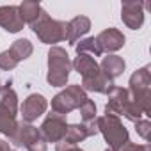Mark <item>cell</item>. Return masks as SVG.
Returning <instances> with one entry per match:
<instances>
[{
    "label": "cell",
    "instance_id": "6da1fadb",
    "mask_svg": "<svg viewBox=\"0 0 151 151\" xmlns=\"http://www.w3.org/2000/svg\"><path fill=\"white\" fill-rule=\"evenodd\" d=\"M128 94L132 101H135L144 116H151V73L149 66L137 69L130 78Z\"/></svg>",
    "mask_w": 151,
    "mask_h": 151
},
{
    "label": "cell",
    "instance_id": "7a4b0ae2",
    "mask_svg": "<svg viewBox=\"0 0 151 151\" xmlns=\"http://www.w3.org/2000/svg\"><path fill=\"white\" fill-rule=\"evenodd\" d=\"M71 68L73 66H71L68 52L60 46H52L48 52V75H46L48 84L53 87L66 86Z\"/></svg>",
    "mask_w": 151,
    "mask_h": 151
},
{
    "label": "cell",
    "instance_id": "3957f363",
    "mask_svg": "<svg viewBox=\"0 0 151 151\" xmlns=\"http://www.w3.org/2000/svg\"><path fill=\"white\" fill-rule=\"evenodd\" d=\"M98 130L103 133V137L109 144V149H112V151H119L124 144L130 142L128 132L123 126L119 116L105 114V116L98 117Z\"/></svg>",
    "mask_w": 151,
    "mask_h": 151
},
{
    "label": "cell",
    "instance_id": "277c9868",
    "mask_svg": "<svg viewBox=\"0 0 151 151\" xmlns=\"http://www.w3.org/2000/svg\"><path fill=\"white\" fill-rule=\"evenodd\" d=\"M30 27H32L34 34L39 37V41L45 45H55V43H60L66 39V23L50 18V14L45 9L41 11L39 18Z\"/></svg>",
    "mask_w": 151,
    "mask_h": 151
},
{
    "label": "cell",
    "instance_id": "5b68a950",
    "mask_svg": "<svg viewBox=\"0 0 151 151\" xmlns=\"http://www.w3.org/2000/svg\"><path fill=\"white\" fill-rule=\"evenodd\" d=\"M86 100H87V94H86V91L80 86H77V84L69 86V87H66L64 91H60L59 94L53 96V100H52V112L68 116L71 110L80 109Z\"/></svg>",
    "mask_w": 151,
    "mask_h": 151
},
{
    "label": "cell",
    "instance_id": "8992f818",
    "mask_svg": "<svg viewBox=\"0 0 151 151\" xmlns=\"http://www.w3.org/2000/svg\"><path fill=\"white\" fill-rule=\"evenodd\" d=\"M11 142L14 146H25L29 151H48L41 132L36 126L29 124V123H20L18 124V130H16L14 137L11 139Z\"/></svg>",
    "mask_w": 151,
    "mask_h": 151
},
{
    "label": "cell",
    "instance_id": "52a82bcc",
    "mask_svg": "<svg viewBox=\"0 0 151 151\" xmlns=\"http://www.w3.org/2000/svg\"><path fill=\"white\" fill-rule=\"evenodd\" d=\"M68 130V123H66V116L52 112L46 116V119L43 121L39 132L45 139V142H60L66 135Z\"/></svg>",
    "mask_w": 151,
    "mask_h": 151
},
{
    "label": "cell",
    "instance_id": "ba28073f",
    "mask_svg": "<svg viewBox=\"0 0 151 151\" xmlns=\"http://www.w3.org/2000/svg\"><path fill=\"white\" fill-rule=\"evenodd\" d=\"M46 109H48V101H46V98L43 94L34 93V94L27 96V100L23 101V105L20 109L22 117H23V123H29L30 124L32 121H36L37 117H41Z\"/></svg>",
    "mask_w": 151,
    "mask_h": 151
},
{
    "label": "cell",
    "instance_id": "9c48e42d",
    "mask_svg": "<svg viewBox=\"0 0 151 151\" xmlns=\"http://www.w3.org/2000/svg\"><path fill=\"white\" fill-rule=\"evenodd\" d=\"M121 20L132 30H139L144 23V4L142 2H123Z\"/></svg>",
    "mask_w": 151,
    "mask_h": 151
},
{
    "label": "cell",
    "instance_id": "30bf717a",
    "mask_svg": "<svg viewBox=\"0 0 151 151\" xmlns=\"http://www.w3.org/2000/svg\"><path fill=\"white\" fill-rule=\"evenodd\" d=\"M107 94H109V103H107V107H105V114L123 116V112L126 110L128 103L132 101V98H130V94H128V89L112 86Z\"/></svg>",
    "mask_w": 151,
    "mask_h": 151
},
{
    "label": "cell",
    "instance_id": "8fae6325",
    "mask_svg": "<svg viewBox=\"0 0 151 151\" xmlns=\"http://www.w3.org/2000/svg\"><path fill=\"white\" fill-rule=\"evenodd\" d=\"M94 39H96V43H98V46H100L101 52H117V50H121L124 46V36H123V32L117 30V29H114V27L101 30Z\"/></svg>",
    "mask_w": 151,
    "mask_h": 151
},
{
    "label": "cell",
    "instance_id": "7c38bea8",
    "mask_svg": "<svg viewBox=\"0 0 151 151\" xmlns=\"http://www.w3.org/2000/svg\"><path fill=\"white\" fill-rule=\"evenodd\" d=\"M25 22L20 14V9L18 6H2L0 7V27L4 30L14 34V32H20L23 29Z\"/></svg>",
    "mask_w": 151,
    "mask_h": 151
},
{
    "label": "cell",
    "instance_id": "4fadbf2b",
    "mask_svg": "<svg viewBox=\"0 0 151 151\" xmlns=\"http://www.w3.org/2000/svg\"><path fill=\"white\" fill-rule=\"evenodd\" d=\"M91 29V20L87 16H75L69 23H66V41L77 45V41L86 36Z\"/></svg>",
    "mask_w": 151,
    "mask_h": 151
},
{
    "label": "cell",
    "instance_id": "5bb4252c",
    "mask_svg": "<svg viewBox=\"0 0 151 151\" xmlns=\"http://www.w3.org/2000/svg\"><path fill=\"white\" fill-rule=\"evenodd\" d=\"M124 68H126V64H124V60L119 55H107V57H103V60L100 64L101 75L110 82H114L117 77H121Z\"/></svg>",
    "mask_w": 151,
    "mask_h": 151
},
{
    "label": "cell",
    "instance_id": "9a60e30c",
    "mask_svg": "<svg viewBox=\"0 0 151 151\" xmlns=\"http://www.w3.org/2000/svg\"><path fill=\"white\" fill-rule=\"evenodd\" d=\"M71 66L75 68V71H78L82 75V78H91L100 73V64L96 62V59L91 55H84V53H80L75 59L71 62Z\"/></svg>",
    "mask_w": 151,
    "mask_h": 151
},
{
    "label": "cell",
    "instance_id": "2e32d148",
    "mask_svg": "<svg viewBox=\"0 0 151 151\" xmlns=\"http://www.w3.org/2000/svg\"><path fill=\"white\" fill-rule=\"evenodd\" d=\"M18 124L20 123L16 121V114H13L11 110H7L6 107L0 105V133L13 139L16 130H18Z\"/></svg>",
    "mask_w": 151,
    "mask_h": 151
},
{
    "label": "cell",
    "instance_id": "e0dca14e",
    "mask_svg": "<svg viewBox=\"0 0 151 151\" xmlns=\"http://www.w3.org/2000/svg\"><path fill=\"white\" fill-rule=\"evenodd\" d=\"M114 86V82H110V80H107L103 75H101V71L98 73V75H94V77H91V78H82V89L84 91H94V93H109L110 91V87Z\"/></svg>",
    "mask_w": 151,
    "mask_h": 151
},
{
    "label": "cell",
    "instance_id": "ac0fdd59",
    "mask_svg": "<svg viewBox=\"0 0 151 151\" xmlns=\"http://www.w3.org/2000/svg\"><path fill=\"white\" fill-rule=\"evenodd\" d=\"M0 105L11 110L13 114H18V96L11 87V80H7L6 86H0Z\"/></svg>",
    "mask_w": 151,
    "mask_h": 151
},
{
    "label": "cell",
    "instance_id": "d6986e66",
    "mask_svg": "<svg viewBox=\"0 0 151 151\" xmlns=\"http://www.w3.org/2000/svg\"><path fill=\"white\" fill-rule=\"evenodd\" d=\"M32 52H34V48H32V43H30L29 39H16V41L11 45V48H9V53H11L18 62L29 59V57L32 55Z\"/></svg>",
    "mask_w": 151,
    "mask_h": 151
},
{
    "label": "cell",
    "instance_id": "ffe728a7",
    "mask_svg": "<svg viewBox=\"0 0 151 151\" xmlns=\"http://www.w3.org/2000/svg\"><path fill=\"white\" fill-rule=\"evenodd\" d=\"M87 137H89V133H87V128H86L84 124H69V126H68V130H66V135H64V139H62V140L77 146L78 142L86 140Z\"/></svg>",
    "mask_w": 151,
    "mask_h": 151
},
{
    "label": "cell",
    "instance_id": "44dd1931",
    "mask_svg": "<svg viewBox=\"0 0 151 151\" xmlns=\"http://www.w3.org/2000/svg\"><path fill=\"white\" fill-rule=\"evenodd\" d=\"M18 9H20V14H22L23 22L25 23H30V25L39 18V14L43 11V7L37 2H23V4L18 6Z\"/></svg>",
    "mask_w": 151,
    "mask_h": 151
},
{
    "label": "cell",
    "instance_id": "7402d4cb",
    "mask_svg": "<svg viewBox=\"0 0 151 151\" xmlns=\"http://www.w3.org/2000/svg\"><path fill=\"white\" fill-rule=\"evenodd\" d=\"M75 48H77V53H84V55H91V57H100L103 52L100 50L98 43L94 37H87V39H82L80 43L75 45Z\"/></svg>",
    "mask_w": 151,
    "mask_h": 151
},
{
    "label": "cell",
    "instance_id": "603a6c76",
    "mask_svg": "<svg viewBox=\"0 0 151 151\" xmlns=\"http://www.w3.org/2000/svg\"><path fill=\"white\" fill-rule=\"evenodd\" d=\"M78 110H80V116H82L84 123H89V121L96 119V103H94L93 100L87 98V100L84 101V105H82Z\"/></svg>",
    "mask_w": 151,
    "mask_h": 151
},
{
    "label": "cell",
    "instance_id": "cb8c5ba5",
    "mask_svg": "<svg viewBox=\"0 0 151 151\" xmlns=\"http://www.w3.org/2000/svg\"><path fill=\"white\" fill-rule=\"evenodd\" d=\"M16 66H18V60L9 53V50H6V52L0 53V68H2V69L11 71V69H14Z\"/></svg>",
    "mask_w": 151,
    "mask_h": 151
},
{
    "label": "cell",
    "instance_id": "d4e9b609",
    "mask_svg": "<svg viewBox=\"0 0 151 151\" xmlns=\"http://www.w3.org/2000/svg\"><path fill=\"white\" fill-rule=\"evenodd\" d=\"M135 130L137 133L144 139V140H149V133H151V123L147 119H139L135 123Z\"/></svg>",
    "mask_w": 151,
    "mask_h": 151
},
{
    "label": "cell",
    "instance_id": "484cf974",
    "mask_svg": "<svg viewBox=\"0 0 151 151\" xmlns=\"http://www.w3.org/2000/svg\"><path fill=\"white\" fill-rule=\"evenodd\" d=\"M55 151H82V149H80L78 146H75V144H69V142L60 140V142H57Z\"/></svg>",
    "mask_w": 151,
    "mask_h": 151
},
{
    "label": "cell",
    "instance_id": "4316f807",
    "mask_svg": "<svg viewBox=\"0 0 151 151\" xmlns=\"http://www.w3.org/2000/svg\"><path fill=\"white\" fill-rule=\"evenodd\" d=\"M135 151H151V146L149 144H135Z\"/></svg>",
    "mask_w": 151,
    "mask_h": 151
},
{
    "label": "cell",
    "instance_id": "83f0119b",
    "mask_svg": "<svg viewBox=\"0 0 151 151\" xmlns=\"http://www.w3.org/2000/svg\"><path fill=\"white\" fill-rule=\"evenodd\" d=\"M0 151H11V146L7 140H0Z\"/></svg>",
    "mask_w": 151,
    "mask_h": 151
},
{
    "label": "cell",
    "instance_id": "f1b7e54d",
    "mask_svg": "<svg viewBox=\"0 0 151 151\" xmlns=\"http://www.w3.org/2000/svg\"><path fill=\"white\" fill-rule=\"evenodd\" d=\"M119 151H135V144H133V142H128V144H124Z\"/></svg>",
    "mask_w": 151,
    "mask_h": 151
},
{
    "label": "cell",
    "instance_id": "f546056e",
    "mask_svg": "<svg viewBox=\"0 0 151 151\" xmlns=\"http://www.w3.org/2000/svg\"><path fill=\"white\" fill-rule=\"evenodd\" d=\"M105 151H112V149H105Z\"/></svg>",
    "mask_w": 151,
    "mask_h": 151
}]
</instances>
